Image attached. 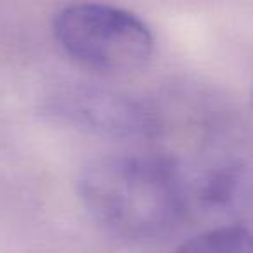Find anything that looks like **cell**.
<instances>
[{"mask_svg":"<svg viewBox=\"0 0 253 253\" xmlns=\"http://www.w3.org/2000/svg\"><path fill=\"white\" fill-rule=\"evenodd\" d=\"M50 111L77 128L108 137H144L156 128L155 118L144 106L102 88H68L52 99Z\"/></svg>","mask_w":253,"mask_h":253,"instance_id":"cell-3","label":"cell"},{"mask_svg":"<svg viewBox=\"0 0 253 253\" xmlns=\"http://www.w3.org/2000/svg\"><path fill=\"white\" fill-rule=\"evenodd\" d=\"M173 253H253V232L239 225H222L194 236Z\"/></svg>","mask_w":253,"mask_h":253,"instance_id":"cell-4","label":"cell"},{"mask_svg":"<svg viewBox=\"0 0 253 253\" xmlns=\"http://www.w3.org/2000/svg\"><path fill=\"white\" fill-rule=\"evenodd\" d=\"M57 43L77 63L101 73H130L149 63L155 37L134 12L97 2L61 9L52 21Z\"/></svg>","mask_w":253,"mask_h":253,"instance_id":"cell-2","label":"cell"},{"mask_svg":"<svg viewBox=\"0 0 253 253\" xmlns=\"http://www.w3.org/2000/svg\"><path fill=\"white\" fill-rule=\"evenodd\" d=\"M77 189L101 227L132 243L169 238L193 211L179 162L162 155L95 158L82 169Z\"/></svg>","mask_w":253,"mask_h":253,"instance_id":"cell-1","label":"cell"}]
</instances>
